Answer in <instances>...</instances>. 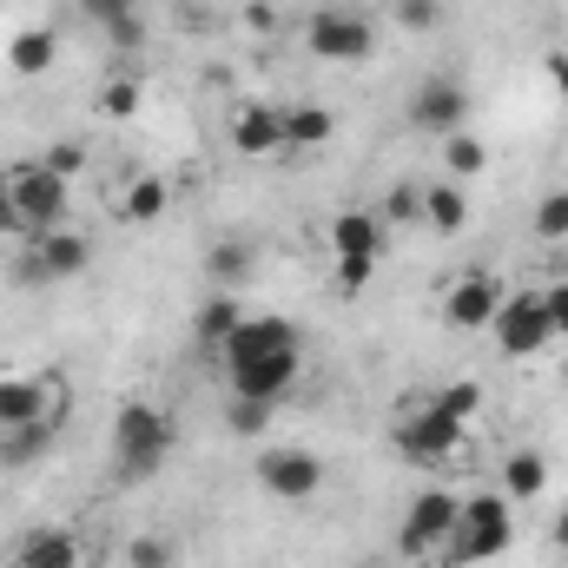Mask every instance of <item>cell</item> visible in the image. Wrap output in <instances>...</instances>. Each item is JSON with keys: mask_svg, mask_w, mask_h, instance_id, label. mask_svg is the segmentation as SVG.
<instances>
[{"mask_svg": "<svg viewBox=\"0 0 568 568\" xmlns=\"http://www.w3.org/2000/svg\"><path fill=\"white\" fill-rule=\"evenodd\" d=\"M562 371H568V364H562Z\"/></svg>", "mask_w": 568, "mask_h": 568, "instance_id": "cell-45", "label": "cell"}, {"mask_svg": "<svg viewBox=\"0 0 568 568\" xmlns=\"http://www.w3.org/2000/svg\"><path fill=\"white\" fill-rule=\"evenodd\" d=\"M33 258L47 265V278L53 284H73L93 272V239L80 232V225H60V232H47V239H33Z\"/></svg>", "mask_w": 568, "mask_h": 568, "instance_id": "cell-16", "label": "cell"}, {"mask_svg": "<svg viewBox=\"0 0 568 568\" xmlns=\"http://www.w3.org/2000/svg\"><path fill=\"white\" fill-rule=\"evenodd\" d=\"M371 272H377V258H337V297H364Z\"/></svg>", "mask_w": 568, "mask_h": 568, "instance_id": "cell-36", "label": "cell"}, {"mask_svg": "<svg viewBox=\"0 0 568 568\" xmlns=\"http://www.w3.org/2000/svg\"><path fill=\"white\" fill-rule=\"evenodd\" d=\"M245 324V304H239V291H212L205 304H199V317H192V337L205 344V351H219L232 331Z\"/></svg>", "mask_w": 568, "mask_h": 568, "instance_id": "cell-22", "label": "cell"}, {"mask_svg": "<svg viewBox=\"0 0 568 568\" xmlns=\"http://www.w3.org/2000/svg\"><path fill=\"white\" fill-rule=\"evenodd\" d=\"M13 284H20V291H47V284H53V278H47V265L33 258V245L13 258Z\"/></svg>", "mask_w": 568, "mask_h": 568, "instance_id": "cell-37", "label": "cell"}, {"mask_svg": "<svg viewBox=\"0 0 568 568\" xmlns=\"http://www.w3.org/2000/svg\"><path fill=\"white\" fill-rule=\"evenodd\" d=\"M503 496H509V503L549 496V456H542V449H509V456H503Z\"/></svg>", "mask_w": 568, "mask_h": 568, "instance_id": "cell-20", "label": "cell"}, {"mask_svg": "<svg viewBox=\"0 0 568 568\" xmlns=\"http://www.w3.org/2000/svg\"><path fill=\"white\" fill-rule=\"evenodd\" d=\"M93 27H106V20H120V13H133V0H73Z\"/></svg>", "mask_w": 568, "mask_h": 568, "instance_id": "cell-38", "label": "cell"}, {"mask_svg": "<svg viewBox=\"0 0 568 568\" xmlns=\"http://www.w3.org/2000/svg\"><path fill=\"white\" fill-rule=\"evenodd\" d=\"M205 278H212V291H239V284L252 278V245L245 239H219L205 252Z\"/></svg>", "mask_w": 568, "mask_h": 568, "instance_id": "cell-25", "label": "cell"}, {"mask_svg": "<svg viewBox=\"0 0 568 568\" xmlns=\"http://www.w3.org/2000/svg\"><path fill=\"white\" fill-rule=\"evenodd\" d=\"M390 225L377 212H337L331 219V258H384Z\"/></svg>", "mask_w": 568, "mask_h": 568, "instance_id": "cell-17", "label": "cell"}, {"mask_svg": "<svg viewBox=\"0 0 568 568\" xmlns=\"http://www.w3.org/2000/svg\"><path fill=\"white\" fill-rule=\"evenodd\" d=\"M100 33H106V47H113V53H140V47H145V20H140V7H133V13H120V20H106Z\"/></svg>", "mask_w": 568, "mask_h": 568, "instance_id": "cell-33", "label": "cell"}, {"mask_svg": "<svg viewBox=\"0 0 568 568\" xmlns=\"http://www.w3.org/2000/svg\"><path fill=\"white\" fill-rule=\"evenodd\" d=\"M172 417L159 410V404H120V417H113V456H120V476H152L165 456H172Z\"/></svg>", "mask_w": 568, "mask_h": 568, "instance_id": "cell-3", "label": "cell"}, {"mask_svg": "<svg viewBox=\"0 0 568 568\" xmlns=\"http://www.w3.org/2000/svg\"><path fill=\"white\" fill-rule=\"evenodd\" d=\"M140 106H145V87H140V73L126 67V73H113L106 87H100V113L106 120H140Z\"/></svg>", "mask_w": 568, "mask_h": 568, "instance_id": "cell-27", "label": "cell"}, {"mask_svg": "<svg viewBox=\"0 0 568 568\" xmlns=\"http://www.w3.org/2000/svg\"><path fill=\"white\" fill-rule=\"evenodd\" d=\"M489 331H496L503 357H536V351H549V337H556L542 291H509V297H503V311L489 317Z\"/></svg>", "mask_w": 568, "mask_h": 568, "instance_id": "cell-7", "label": "cell"}, {"mask_svg": "<svg viewBox=\"0 0 568 568\" xmlns=\"http://www.w3.org/2000/svg\"><path fill=\"white\" fill-rule=\"evenodd\" d=\"M529 232H536L542 245H568V192H542V199H536Z\"/></svg>", "mask_w": 568, "mask_h": 568, "instance_id": "cell-30", "label": "cell"}, {"mask_svg": "<svg viewBox=\"0 0 568 568\" xmlns=\"http://www.w3.org/2000/svg\"><path fill=\"white\" fill-rule=\"evenodd\" d=\"M53 60H60V40H53L47 27H20V33L7 40V67H13L20 80H47Z\"/></svg>", "mask_w": 568, "mask_h": 568, "instance_id": "cell-19", "label": "cell"}, {"mask_svg": "<svg viewBox=\"0 0 568 568\" xmlns=\"http://www.w3.org/2000/svg\"><path fill=\"white\" fill-rule=\"evenodd\" d=\"M357 568H390V562H357Z\"/></svg>", "mask_w": 568, "mask_h": 568, "instance_id": "cell-44", "label": "cell"}, {"mask_svg": "<svg viewBox=\"0 0 568 568\" xmlns=\"http://www.w3.org/2000/svg\"><path fill=\"white\" fill-rule=\"evenodd\" d=\"M0 232L27 245V232H20V212H13V192H7V179H0Z\"/></svg>", "mask_w": 568, "mask_h": 568, "instance_id": "cell-42", "label": "cell"}, {"mask_svg": "<svg viewBox=\"0 0 568 568\" xmlns=\"http://www.w3.org/2000/svg\"><path fill=\"white\" fill-rule=\"evenodd\" d=\"M410 126L429 133V140H449L469 126V87L456 73H429L424 87L410 93Z\"/></svg>", "mask_w": 568, "mask_h": 568, "instance_id": "cell-9", "label": "cell"}, {"mask_svg": "<svg viewBox=\"0 0 568 568\" xmlns=\"http://www.w3.org/2000/svg\"><path fill=\"white\" fill-rule=\"evenodd\" d=\"M397 456L404 463H417V469H443L456 449H463V417H449V410H436V404H424L417 417H404L397 424Z\"/></svg>", "mask_w": 568, "mask_h": 568, "instance_id": "cell-8", "label": "cell"}, {"mask_svg": "<svg viewBox=\"0 0 568 568\" xmlns=\"http://www.w3.org/2000/svg\"><path fill=\"white\" fill-rule=\"evenodd\" d=\"M245 27H252V33H278V7H272V0H252V7H245Z\"/></svg>", "mask_w": 568, "mask_h": 568, "instance_id": "cell-41", "label": "cell"}, {"mask_svg": "<svg viewBox=\"0 0 568 568\" xmlns=\"http://www.w3.org/2000/svg\"><path fill=\"white\" fill-rule=\"evenodd\" d=\"M424 225L429 232H443V239H456V232L469 225V199H463L456 179H429L424 185Z\"/></svg>", "mask_w": 568, "mask_h": 568, "instance_id": "cell-23", "label": "cell"}, {"mask_svg": "<svg viewBox=\"0 0 568 568\" xmlns=\"http://www.w3.org/2000/svg\"><path fill=\"white\" fill-rule=\"evenodd\" d=\"M219 351H225V371H232V364L278 357V351H304V344H297V324H291V317H278V311H245V324H239Z\"/></svg>", "mask_w": 568, "mask_h": 568, "instance_id": "cell-11", "label": "cell"}, {"mask_svg": "<svg viewBox=\"0 0 568 568\" xmlns=\"http://www.w3.org/2000/svg\"><path fill=\"white\" fill-rule=\"evenodd\" d=\"M337 140V113L331 106H284V152H317Z\"/></svg>", "mask_w": 568, "mask_h": 568, "instance_id": "cell-24", "label": "cell"}, {"mask_svg": "<svg viewBox=\"0 0 568 568\" xmlns=\"http://www.w3.org/2000/svg\"><path fill=\"white\" fill-rule=\"evenodd\" d=\"M53 436H60V410H53V417H33V424L0 429V469H33V463L53 449Z\"/></svg>", "mask_w": 568, "mask_h": 568, "instance_id": "cell-18", "label": "cell"}, {"mask_svg": "<svg viewBox=\"0 0 568 568\" xmlns=\"http://www.w3.org/2000/svg\"><path fill=\"white\" fill-rule=\"evenodd\" d=\"M7 568H80V536L60 529V523H40V529H20Z\"/></svg>", "mask_w": 568, "mask_h": 568, "instance_id": "cell-14", "label": "cell"}, {"mask_svg": "<svg viewBox=\"0 0 568 568\" xmlns=\"http://www.w3.org/2000/svg\"><path fill=\"white\" fill-rule=\"evenodd\" d=\"M377 219H384V225H397V232H404V225H424V179H397Z\"/></svg>", "mask_w": 568, "mask_h": 568, "instance_id": "cell-29", "label": "cell"}, {"mask_svg": "<svg viewBox=\"0 0 568 568\" xmlns=\"http://www.w3.org/2000/svg\"><path fill=\"white\" fill-rule=\"evenodd\" d=\"M542 73H549V87L568 100V47H549V53H542Z\"/></svg>", "mask_w": 568, "mask_h": 568, "instance_id": "cell-40", "label": "cell"}, {"mask_svg": "<svg viewBox=\"0 0 568 568\" xmlns=\"http://www.w3.org/2000/svg\"><path fill=\"white\" fill-rule=\"evenodd\" d=\"M542 304H549V324H556V337H568V278L549 284V291H542Z\"/></svg>", "mask_w": 568, "mask_h": 568, "instance_id": "cell-39", "label": "cell"}, {"mask_svg": "<svg viewBox=\"0 0 568 568\" xmlns=\"http://www.w3.org/2000/svg\"><path fill=\"white\" fill-rule=\"evenodd\" d=\"M53 410H60V377L53 371H7L0 377V429L53 417Z\"/></svg>", "mask_w": 568, "mask_h": 568, "instance_id": "cell-13", "label": "cell"}, {"mask_svg": "<svg viewBox=\"0 0 568 568\" xmlns=\"http://www.w3.org/2000/svg\"><path fill=\"white\" fill-rule=\"evenodd\" d=\"M278 424V404H258V397H225V429L232 436H265V429Z\"/></svg>", "mask_w": 568, "mask_h": 568, "instance_id": "cell-28", "label": "cell"}, {"mask_svg": "<svg viewBox=\"0 0 568 568\" xmlns=\"http://www.w3.org/2000/svg\"><path fill=\"white\" fill-rule=\"evenodd\" d=\"M390 20L404 33H436L443 27V0H390Z\"/></svg>", "mask_w": 568, "mask_h": 568, "instance_id": "cell-31", "label": "cell"}, {"mask_svg": "<svg viewBox=\"0 0 568 568\" xmlns=\"http://www.w3.org/2000/svg\"><path fill=\"white\" fill-rule=\"evenodd\" d=\"M436 145H443V179H456V185H463V179H483V172H489V145L476 140L469 126H463V133H449V140H436Z\"/></svg>", "mask_w": 568, "mask_h": 568, "instance_id": "cell-26", "label": "cell"}, {"mask_svg": "<svg viewBox=\"0 0 568 568\" xmlns=\"http://www.w3.org/2000/svg\"><path fill=\"white\" fill-rule=\"evenodd\" d=\"M429 404H436V410H449V417H463V424H469V417H476V410H483V384H469V377H456V384H443V390H436V397H429Z\"/></svg>", "mask_w": 568, "mask_h": 568, "instance_id": "cell-32", "label": "cell"}, {"mask_svg": "<svg viewBox=\"0 0 568 568\" xmlns=\"http://www.w3.org/2000/svg\"><path fill=\"white\" fill-rule=\"evenodd\" d=\"M549 542H556V549H562V556H568V509H562V516H556V529H549Z\"/></svg>", "mask_w": 568, "mask_h": 568, "instance_id": "cell-43", "label": "cell"}, {"mask_svg": "<svg viewBox=\"0 0 568 568\" xmlns=\"http://www.w3.org/2000/svg\"><path fill=\"white\" fill-rule=\"evenodd\" d=\"M258 489L278 503H311L324 489V456H311L297 443H265L258 449Z\"/></svg>", "mask_w": 568, "mask_h": 568, "instance_id": "cell-6", "label": "cell"}, {"mask_svg": "<svg viewBox=\"0 0 568 568\" xmlns=\"http://www.w3.org/2000/svg\"><path fill=\"white\" fill-rule=\"evenodd\" d=\"M126 568H179V556L165 536H140V542H126Z\"/></svg>", "mask_w": 568, "mask_h": 568, "instance_id": "cell-34", "label": "cell"}, {"mask_svg": "<svg viewBox=\"0 0 568 568\" xmlns=\"http://www.w3.org/2000/svg\"><path fill=\"white\" fill-rule=\"evenodd\" d=\"M297 371H304V351H278V357H252V364H232L225 384L232 397H258V404H284L297 390Z\"/></svg>", "mask_w": 568, "mask_h": 568, "instance_id": "cell-12", "label": "cell"}, {"mask_svg": "<svg viewBox=\"0 0 568 568\" xmlns=\"http://www.w3.org/2000/svg\"><path fill=\"white\" fill-rule=\"evenodd\" d=\"M47 172H60V179L73 185V179L87 172V145H80V140H53V145H47Z\"/></svg>", "mask_w": 568, "mask_h": 568, "instance_id": "cell-35", "label": "cell"}, {"mask_svg": "<svg viewBox=\"0 0 568 568\" xmlns=\"http://www.w3.org/2000/svg\"><path fill=\"white\" fill-rule=\"evenodd\" d=\"M232 152H245V159H272L284 152V106H265V100H245V106H232Z\"/></svg>", "mask_w": 568, "mask_h": 568, "instance_id": "cell-15", "label": "cell"}, {"mask_svg": "<svg viewBox=\"0 0 568 568\" xmlns=\"http://www.w3.org/2000/svg\"><path fill=\"white\" fill-rule=\"evenodd\" d=\"M165 212H172V185H165L159 172L126 179V192H120V219H126V225H159Z\"/></svg>", "mask_w": 568, "mask_h": 568, "instance_id": "cell-21", "label": "cell"}, {"mask_svg": "<svg viewBox=\"0 0 568 568\" xmlns=\"http://www.w3.org/2000/svg\"><path fill=\"white\" fill-rule=\"evenodd\" d=\"M509 549H516V503H509L503 489H489V496H469V503L456 509V529H449L443 562L449 568H483V562H503Z\"/></svg>", "mask_w": 568, "mask_h": 568, "instance_id": "cell-1", "label": "cell"}, {"mask_svg": "<svg viewBox=\"0 0 568 568\" xmlns=\"http://www.w3.org/2000/svg\"><path fill=\"white\" fill-rule=\"evenodd\" d=\"M503 278L496 272H483V265H469V272H456V278L443 284V317L456 324V331H489V317L503 311Z\"/></svg>", "mask_w": 568, "mask_h": 568, "instance_id": "cell-10", "label": "cell"}, {"mask_svg": "<svg viewBox=\"0 0 568 568\" xmlns=\"http://www.w3.org/2000/svg\"><path fill=\"white\" fill-rule=\"evenodd\" d=\"M304 47L324 67H364L377 53V27L351 7H317V13H304Z\"/></svg>", "mask_w": 568, "mask_h": 568, "instance_id": "cell-4", "label": "cell"}, {"mask_svg": "<svg viewBox=\"0 0 568 568\" xmlns=\"http://www.w3.org/2000/svg\"><path fill=\"white\" fill-rule=\"evenodd\" d=\"M0 179H7V192H13V212H20V232H27V245L67 225V212H73V185H67L60 172H47V159L0 165Z\"/></svg>", "mask_w": 568, "mask_h": 568, "instance_id": "cell-2", "label": "cell"}, {"mask_svg": "<svg viewBox=\"0 0 568 568\" xmlns=\"http://www.w3.org/2000/svg\"><path fill=\"white\" fill-rule=\"evenodd\" d=\"M456 496L449 489H424L410 509H404V523H397V556L404 562H436L443 549H449V529H456Z\"/></svg>", "mask_w": 568, "mask_h": 568, "instance_id": "cell-5", "label": "cell"}]
</instances>
